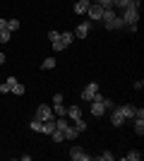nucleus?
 <instances>
[{
  "mask_svg": "<svg viewBox=\"0 0 144 161\" xmlns=\"http://www.w3.org/2000/svg\"><path fill=\"white\" fill-rule=\"evenodd\" d=\"M53 115H55V118L67 115V106H62V103H53Z\"/></svg>",
  "mask_w": 144,
  "mask_h": 161,
  "instance_id": "12",
  "label": "nucleus"
},
{
  "mask_svg": "<svg viewBox=\"0 0 144 161\" xmlns=\"http://www.w3.org/2000/svg\"><path fill=\"white\" fill-rule=\"evenodd\" d=\"M19 29V19H7V31H17Z\"/></svg>",
  "mask_w": 144,
  "mask_h": 161,
  "instance_id": "22",
  "label": "nucleus"
},
{
  "mask_svg": "<svg viewBox=\"0 0 144 161\" xmlns=\"http://www.w3.org/2000/svg\"><path fill=\"white\" fill-rule=\"evenodd\" d=\"M101 103H103V108H106V111H113V108H115V101H113V99H106V96H103Z\"/></svg>",
  "mask_w": 144,
  "mask_h": 161,
  "instance_id": "23",
  "label": "nucleus"
},
{
  "mask_svg": "<svg viewBox=\"0 0 144 161\" xmlns=\"http://www.w3.org/2000/svg\"><path fill=\"white\" fill-rule=\"evenodd\" d=\"M91 24H94V22H91V19L82 22V24H79V27H77L75 31H72V34H75V39H84V36H87V34L91 31Z\"/></svg>",
  "mask_w": 144,
  "mask_h": 161,
  "instance_id": "6",
  "label": "nucleus"
},
{
  "mask_svg": "<svg viewBox=\"0 0 144 161\" xmlns=\"http://www.w3.org/2000/svg\"><path fill=\"white\" fill-rule=\"evenodd\" d=\"M101 101H103V99H101ZM101 101H91V108H89V111H91V115H96V118H101V115L106 113V108H103V103H101Z\"/></svg>",
  "mask_w": 144,
  "mask_h": 161,
  "instance_id": "10",
  "label": "nucleus"
},
{
  "mask_svg": "<svg viewBox=\"0 0 144 161\" xmlns=\"http://www.w3.org/2000/svg\"><path fill=\"white\" fill-rule=\"evenodd\" d=\"M62 48H65V46H62V41H60V39L53 41V51H62Z\"/></svg>",
  "mask_w": 144,
  "mask_h": 161,
  "instance_id": "28",
  "label": "nucleus"
},
{
  "mask_svg": "<svg viewBox=\"0 0 144 161\" xmlns=\"http://www.w3.org/2000/svg\"><path fill=\"white\" fill-rule=\"evenodd\" d=\"M48 39H51V43H53V41H58V39H60V34L55 31V29H51V31H48Z\"/></svg>",
  "mask_w": 144,
  "mask_h": 161,
  "instance_id": "27",
  "label": "nucleus"
},
{
  "mask_svg": "<svg viewBox=\"0 0 144 161\" xmlns=\"http://www.w3.org/2000/svg\"><path fill=\"white\" fill-rule=\"evenodd\" d=\"M0 94H10V87H7V82H3V84H0Z\"/></svg>",
  "mask_w": 144,
  "mask_h": 161,
  "instance_id": "29",
  "label": "nucleus"
},
{
  "mask_svg": "<svg viewBox=\"0 0 144 161\" xmlns=\"http://www.w3.org/2000/svg\"><path fill=\"white\" fill-rule=\"evenodd\" d=\"M99 92H101V89H99V84H96V82H89V84L84 87V92H82V101H91Z\"/></svg>",
  "mask_w": 144,
  "mask_h": 161,
  "instance_id": "4",
  "label": "nucleus"
},
{
  "mask_svg": "<svg viewBox=\"0 0 144 161\" xmlns=\"http://www.w3.org/2000/svg\"><path fill=\"white\" fill-rule=\"evenodd\" d=\"M53 103H62V94H55L53 96Z\"/></svg>",
  "mask_w": 144,
  "mask_h": 161,
  "instance_id": "31",
  "label": "nucleus"
},
{
  "mask_svg": "<svg viewBox=\"0 0 144 161\" xmlns=\"http://www.w3.org/2000/svg\"><path fill=\"white\" fill-rule=\"evenodd\" d=\"M29 128L34 130V132H41V130H43V123H41V120H39V118H34V120L29 123Z\"/></svg>",
  "mask_w": 144,
  "mask_h": 161,
  "instance_id": "18",
  "label": "nucleus"
},
{
  "mask_svg": "<svg viewBox=\"0 0 144 161\" xmlns=\"http://www.w3.org/2000/svg\"><path fill=\"white\" fill-rule=\"evenodd\" d=\"M75 128H77V132L82 135V132H84V130H87V123H84V120H82V118H79V120H75Z\"/></svg>",
  "mask_w": 144,
  "mask_h": 161,
  "instance_id": "26",
  "label": "nucleus"
},
{
  "mask_svg": "<svg viewBox=\"0 0 144 161\" xmlns=\"http://www.w3.org/2000/svg\"><path fill=\"white\" fill-rule=\"evenodd\" d=\"M87 14H89V19H91V22H101V17H103V7L99 5V3H91L89 10H87Z\"/></svg>",
  "mask_w": 144,
  "mask_h": 161,
  "instance_id": "5",
  "label": "nucleus"
},
{
  "mask_svg": "<svg viewBox=\"0 0 144 161\" xmlns=\"http://www.w3.org/2000/svg\"><path fill=\"white\" fill-rule=\"evenodd\" d=\"M70 159H72V161H91L94 156H89L82 147H72V149H70Z\"/></svg>",
  "mask_w": 144,
  "mask_h": 161,
  "instance_id": "3",
  "label": "nucleus"
},
{
  "mask_svg": "<svg viewBox=\"0 0 144 161\" xmlns=\"http://www.w3.org/2000/svg\"><path fill=\"white\" fill-rule=\"evenodd\" d=\"M89 5H91V0H77V3H75V12L77 14H87Z\"/></svg>",
  "mask_w": 144,
  "mask_h": 161,
  "instance_id": "11",
  "label": "nucleus"
},
{
  "mask_svg": "<svg viewBox=\"0 0 144 161\" xmlns=\"http://www.w3.org/2000/svg\"><path fill=\"white\" fill-rule=\"evenodd\" d=\"M118 108H120V113H123L125 120H132L135 113H137V106H132V103H125V106H118Z\"/></svg>",
  "mask_w": 144,
  "mask_h": 161,
  "instance_id": "8",
  "label": "nucleus"
},
{
  "mask_svg": "<svg viewBox=\"0 0 144 161\" xmlns=\"http://www.w3.org/2000/svg\"><path fill=\"white\" fill-rule=\"evenodd\" d=\"M65 118H67V120H72V123L79 120V118H82V108H79V106H70V108H67V115H65Z\"/></svg>",
  "mask_w": 144,
  "mask_h": 161,
  "instance_id": "9",
  "label": "nucleus"
},
{
  "mask_svg": "<svg viewBox=\"0 0 144 161\" xmlns=\"http://www.w3.org/2000/svg\"><path fill=\"white\" fill-rule=\"evenodd\" d=\"M60 41H62V46L67 48L70 43H72V41H75V34H72V31H65V34H60Z\"/></svg>",
  "mask_w": 144,
  "mask_h": 161,
  "instance_id": "15",
  "label": "nucleus"
},
{
  "mask_svg": "<svg viewBox=\"0 0 144 161\" xmlns=\"http://www.w3.org/2000/svg\"><path fill=\"white\" fill-rule=\"evenodd\" d=\"M135 120V135H144V118H132Z\"/></svg>",
  "mask_w": 144,
  "mask_h": 161,
  "instance_id": "17",
  "label": "nucleus"
},
{
  "mask_svg": "<svg viewBox=\"0 0 144 161\" xmlns=\"http://www.w3.org/2000/svg\"><path fill=\"white\" fill-rule=\"evenodd\" d=\"M3 63H5V55H3V53H0V65H3Z\"/></svg>",
  "mask_w": 144,
  "mask_h": 161,
  "instance_id": "33",
  "label": "nucleus"
},
{
  "mask_svg": "<svg viewBox=\"0 0 144 161\" xmlns=\"http://www.w3.org/2000/svg\"><path fill=\"white\" fill-rule=\"evenodd\" d=\"M110 125H113V128H120V125H125V118H123V113H120V108H113V111H110Z\"/></svg>",
  "mask_w": 144,
  "mask_h": 161,
  "instance_id": "7",
  "label": "nucleus"
},
{
  "mask_svg": "<svg viewBox=\"0 0 144 161\" xmlns=\"http://www.w3.org/2000/svg\"><path fill=\"white\" fill-rule=\"evenodd\" d=\"M101 22L108 31H113V29H125V22H123V17L118 14V10H103Z\"/></svg>",
  "mask_w": 144,
  "mask_h": 161,
  "instance_id": "1",
  "label": "nucleus"
},
{
  "mask_svg": "<svg viewBox=\"0 0 144 161\" xmlns=\"http://www.w3.org/2000/svg\"><path fill=\"white\" fill-rule=\"evenodd\" d=\"M139 159H142V152H139V149H132V152L125 154V161H139Z\"/></svg>",
  "mask_w": 144,
  "mask_h": 161,
  "instance_id": "16",
  "label": "nucleus"
},
{
  "mask_svg": "<svg viewBox=\"0 0 144 161\" xmlns=\"http://www.w3.org/2000/svg\"><path fill=\"white\" fill-rule=\"evenodd\" d=\"M0 29H7V19H0Z\"/></svg>",
  "mask_w": 144,
  "mask_h": 161,
  "instance_id": "32",
  "label": "nucleus"
},
{
  "mask_svg": "<svg viewBox=\"0 0 144 161\" xmlns=\"http://www.w3.org/2000/svg\"><path fill=\"white\" fill-rule=\"evenodd\" d=\"M10 92H12V94H17V96H22V94H24V84H19V82H17V84H14Z\"/></svg>",
  "mask_w": 144,
  "mask_h": 161,
  "instance_id": "25",
  "label": "nucleus"
},
{
  "mask_svg": "<svg viewBox=\"0 0 144 161\" xmlns=\"http://www.w3.org/2000/svg\"><path fill=\"white\" fill-rule=\"evenodd\" d=\"M51 137H53V142H62V140H65V132H62V130H53Z\"/></svg>",
  "mask_w": 144,
  "mask_h": 161,
  "instance_id": "20",
  "label": "nucleus"
},
{
  "mask_svg": "<svg viewBox=\"0 0 144 161\" xmlns=\"http://www.w3.org/2000/svg\"><path fill=\"white\" fill-rule=\"evenodd\" d=\"M53 130H55V118H51V120H43V130H41L43 135H51Z\"/></svg>",
  "mask_w": 144,
  "mask_h": 161,
  "instance_id": "14",
  "label": "nucleus"
},
{
  "mask_svg": "<svg viewBox=\"0 0 144 161\" xmlns=\"http://www.w3.org/2000/svg\"><path fill=\"white\" fill-rule=\"evenodd\" d=\"M77 137H79L77 128L75 125H67V128H65V140H77Z\"/></svg>",
  "mask_w": 144,
  "mask_h": 161,
  "instance_id": "13",
  "label": "nucleus"
},
{
  "mask_svg": "<svg viewBox=\"0 0 144 161\" xmlns=\"http://www.w3.org/2000/svg\"><path fill=\"white\" fill-rule=\"evenodd\" d=\"M10 39H12V31H7V29H0V43H7Z\"/></svg>",
  "mask_w": 144,
  "mask_h": 161,
  "instance_id": "19",
  "label": "nucleus"
},
{
  "mask_svg": "<svg viewBox=\"0 0 144 161\" xmlns=\"http://www.w3.org/2000/svg\"><path fill=\"white\" fill-rule=\"evenodd\" d=\"M96 159H99V161H113V159H115V154H110V152H103V154H99Z\"/></svg>",
  "mask_w": 144,
  "mask_h": 161,
  "instance_id": "24",
  "label": "nucleus"
},
{
  "mask_svg": "<svg viewBox=\"0 0 144 161\" xmlns=\"http://www.w3.org/2000/svg\"><path fill=\"white\" fill-rule=\"evenodd\" d=\"M43 70H53V67H55V58H43Z\"/></svg>",
  "mask_w": 144,
  "mask_h": 161,
  "instance_id": "21",
  "label": "nucleus"
},
{
  "mask_svg": "<svg viewBox=\"0 0 144 161\" xmlns=\"http://www.w3.org/2000/svg\"><path fill=\"white\" fill-rule=\"evenodd\" d=\"M34 118H39V120H51V118H55V115H53V106H48V103H41V106H39V108H36V115H34Z\"/></svg>",
  "mask_w": 144,
  "mask_h": 161,
  "instance_id": "2",
  "label": "nucleus"
},
{
  "mask_svg": "<svg viewBox=\"0 0 144 161\" xmlns=\"http://www.w3.org/2000/svg\"><path fill=\"white\" fill-rule=\"evenodd\" d=\"M5 82H7V87L12 89V87H14V84H17V77H7V80H5Z\"/></svg>",
  "mask_w": 144,
  "mask_h": 161,
  "instance_id": "30",
  "label": "nucleus"
}]
</instances>
